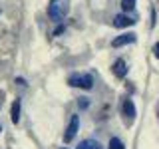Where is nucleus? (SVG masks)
Wrapping results in <instances>:
<instances>
[{
  "mask_svg": "<svg viewBox=\"0 0 159 149\" xmlns=\"http://www.w3.org/2000/svg\"><path fill=\"white\" fill-rule=\"evenodd\" d=\"M70 12V0H50L48 4V16L54 22H62Z\"/></svg>",
  "mask_w": 159,
  "mask_h": 149,
  "instance_id": "obj_1",
  "label": "nucleus"
},
{
  "mask_svg": "<svg viewBox=\"0 0 159 149\" xmlns=\"http://www.w3.org/2000/svg\"><path fill=\"white\" fill-rule=\"evenodd\" d=\"M68 84L72 88L92 89L93 88V78H92V74H72V76L68 78Z\"/></svg>",
  "mask_w": 159,
  "mask_h": 149,
  "instance_id": "obj_2",
  "label": "nucleus"
},
{
  "mask_svg": "<svg viewBox=\"0 0 159 149\" xmlns=\"http://www.w3.org/2000/svg\"><path fill=\"white\" fill-rule=\"evenodd\" d=\"M121 113H123V119H125L127 125H131L135 121V106H133L131 99H123L121 103Z\"/></svg>",
  "mask_w": 159,
  "mask_h": 149,
  "instance_id": "obj_3",
  "label": "nucleus"
},
{
  "mask_svg": "<svg viewBox=\"0 0 159 149\" xmlns=\"http://www.w3.org/2000/svg\"><path fill=\"white\" fill-rule=\"evenodd\" d=\"M78 127H80V117L78 115H72L70 117V125L66 129V133H64V141L70 143L74 137H76V133H78Z\"/></svg>",
  "mask_w": 159,
  "mask_h": 149,
  "instance_id": "obj_4",
  "label": "nucleus"
},
{
  "mask_svg": "<svg viewBox=\"0 0 159 149\" xmlns=\"http://www.w3.org/2000/svg\"><path fill=\"white\" fill-rule=\"evenodd\" d=\"M135 40H137L135 34H133V32H127V34H121V36L113 38L111 40V46L113 48H119V46H125V44H133Z\"/></svg>",
  "mask_w": 159,
  "mask_h": 149,
  "instance_id": "obj_5",
  "label": "nucleus"
},
{
  "mask_svg": "<svg viewBox=\"0 0 159 149\" xmlns=\"http://www.w3.org/2000/svg\"><path fill=\"white\" fill-rule=\"evenodd\" d=\"M111 70H113V74H116V78H125L127 76V64H125V60H116L113 62V66H111Z\"/></svg>",
  "mask_w": 159,
  "mask_h": 149,
  "instance_id": "obj_6",
  "label": "nucleus"
},
{
  "mask_svg": "<svg viewBox=\"0 0 159 149\" xmlns=\"http://www.w3.org/2000/svg\"><path fill=\"white\" fill-rule=\"evenodd\" d=\"M135 24V20L125 16V14H119V16H116V20H113V26L116 28H125V26H133Z\"/></svg>",
  "mask_w": 159,
  "mask_h": 149,
  "instance_id": "obj_7",
  "label": "nucleus"
},
{
  "mask_svg": "<svg viewBox=\"0 0 159 149\" xmlns=\"http://www.w3.org/2000/svg\"><path fill=\"white\" fill-rule=\"evenodd\" d=\"M78 149H103V147L99 145L96 139H84V141L78 145Z\"/></svg>",
  "mask_w": 159,
  "mask_h": 149,
  "instance_id": "obj_8",
  "label": "nucleus"
},
{
  "mask_svg": "<svg viewBox=\"0 0 159 149\" xmlns=\"http://www.w3.org/2000/svg\"><path fill=\"white\" fill-rule=\"evenodd\" d=\"M10 119H12V123H18L20 121V99L12 103V111H10Z\"/></svg>",
  "mask_w": 159,
  "mask_h": 149,
  "instance_id": "obj_9",
  "label": "nucleus"
},
{
  "mask_svg": "<svg viewBox=\"0 0 159 149\" xmlns=\"http://www.w3.org/2000/svg\"><path fill=\"white\" fill-rule=\"evenodd\" d=\"M107 149H125V145H123V141L119 137H111L109 139V147Z\"/></svg>",
  "mask_w": 159,
  "mask_h": 149,
  "instance_id": "obj_10",
  "label": "nucleus"
},
{
  "mask_svg": "<svg viewBox=\"0 0 159 149\" xmlns=\"http://www.w3.org/2000/svg\"><path fill=\"white\" fill-rule=\"evenodd\" d=\"M121 8L125 10V12H131V10L135 8V0H121Z\"/></svg>",
  "mask_w": 159,
  "mask_h": 149,
  "instance_id": "obj_11",
  "label": "nucleus"
},
{
  "mask_svg": "<svg viewBox=\"0 0 159 149\" xmlns=\"http://www.w3.org/2000/svg\"><path fill=\"white\" fill-rule=\"evenodd\" d=\"M153 54H155V58H159V42L153 46Z\"/></svg>",
  "mask_w": 159,
  "mask_h": 149,
  "instance_id": "obj_12",
  "label": "nucleus"
},
{
  "mask_svg": "<svg viewBox=\"0 0 159 149\" xmlns=\"http://www.w3.org/2000/svg\"><path fill=\"white\" fill-rule=\"evenodd\" d=\"M80 107H88V99L82 97V102H80Z\"/></svg>",
  "mask_w": 159,
  "mask_h": 149,
  "instance_id": "obj_13",
  "label": "nucleus"
},
{
  "mask_svg": "<svg viewBox=\"0 0 159 149\" xmlns=\"http://www.w3.org/2000/svg\"><path fill=\"white\" fill-rule=\"evenodd\" d=\"M0 131H2V125H0Z\"/></svg>",
  "mask_w": 159,
  "mask_h": 149,
  "instance_id": "obj_14",
  "label": "nucleus"
},
{
  "mask_svg": "<svg viewBox=\"0 0 159 149\" xmlns=\"http://www.w3.org/2000/svg\"><path fill=\"white\" fill-rule=\"evenodd\" d=\"M62 149H66V147H62Z\"/></svg>",
  "mask_w": 159,
  "mask_h": 149,
  "instance_id": "obj_15",
  "label": "nucleus"
}]
</instances>
